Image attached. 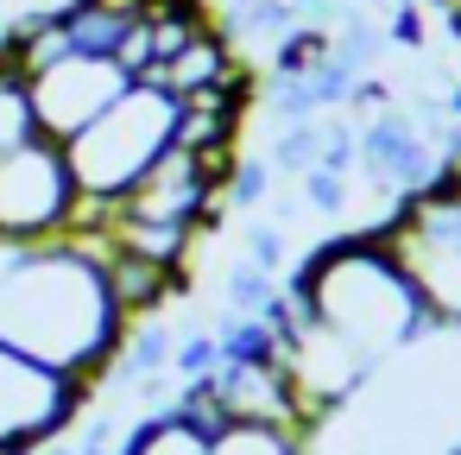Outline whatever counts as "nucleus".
<instances>
[{"instance_id":"obj_17","label":"nucleus","mask_w":461,"mask_h":455,"mask_svg":"<svg viewBox=\"0 0 461 455\" xmlns=\"http://www.w3.org/2000/svg\"><path fill=\"white\" fill-rule=\"evenodd\" d=\"M39 455H77V442H64V436H58V442H45Z\"/></svg>"},{"instance_id":"obj_8","label":"nucleus","mask_w":461,"mask_h":455,"mask_svg":"<svg viewBox=\"0 0 461 455\" xmlns=\"http://www.w3.org/2000/svg\"><path fill=\"white\" fill-rule=\"evenodd\" d=\"M278 367H285V379H291V392H297V405H303L310 423L348 411V405L366 392V379L379 373L360 348H348L341 335H329V329L310 323V316H297V329L278 341Z\"/></svg>"},{"instance_id":"obj_15","label":"nucleus","mask_w":461,"mask_h":455,"mask_svg":"<svg viewBox=\"0 0 461 455\" xmlns=\"http://www.w3.org/2000/svg\"><path fill=\"white\" fill-rule=\"evenodd\" d=\"M215 367H221V341H215V335H184L177 354H171V373H177V379H203V373H215Z\"/></svg>"},{"instance_id":"obj_5","label":"nucleus","mask_w":461,"mask_h":455,"mask_svg":"<svg viewBox=\"0 0 461 455\" xmlns=\"http://www.w3.org/2000/svg\"><path fill=\"white\" fill-rule=\"evenodd\" d=\"M83 215V190L58 140H26L0 152V241H58Z\"/></svg>"},{"instance_id":"obj_6","label":"nucleus","mask_w":461,"mask_h":455,"mask_svg":"<svg viewBox=\"0 0 461 455\" xmlns=\"http://www.w3.org/2000/svg\"><path fill=\"white\" fill-rule=\"evenodd\" d=\"M83 405H89L83 379L0 341V455H32V449L58 442Z\"/></svg>"},{"instance_id":"obj_3","label":"nucleus","mask_w":461,"mask_h":455,"mask_svg":"<svg viewBox=\"0 0 461 455\" xmlns=\"http://www.w3.org/2000/svg\"><path fill=\"white\" fill-rule=\"evenodd\" d=\"M177 114H184V102H177L165 83H133L114 108H102V114L64 146L83 203L114 209V203L177 146Z\"/></svg>"},{"instance_id":"obj_9","label":"nucleus","mask_w":461,"mask_h":455,"mask_svg":"<svg viewBox=\"0 0 461 455\" xmlns=\"http://www.w3.org/2000/svg\"><path fill=\"white\" fill-rule=\"evenodd\" d=\"M102 272H108V291H114V304H121V316H127V323H140V316L165 310V304L184 291V272H177V266L146 259V253H127V247H114V241H108Z\"/></svg>"},{"instance_id":"obj_4","label":"nucleus","mask_w":461,"mask_h":455,"mask_svg":"<svg viewBox=\"0 0 461 455\" xmlns=\"http://www.w3.org/2000/svg\"><path fill=\"white\" fill-rule=\"evenodd\" d=\"M373 234L411 278L429 329L461 335V184H455V171H442L429 190L404 196Z\"/></svg>"},{"instance_id":"obj_1","label":"nucleus","mask_w":461,"mask_h":455,"mask_svg":"<svg viewBox=\"0 0 461 455\" xmlns=\"http://www.w3.org/2000/svg\"><path fill=\"white\" fill-rule=\"evenodd\" d=\"M108 209L83 203L58 241H0V341L95 386L127 335L108 291Z\"/></svg>"},{"instance_id":"obj_12","label":"nucleus","mask_w":461,"mask_h":455,"mask_svg":"<svg viewBox=\"0 0 461 455\" xmlns=\"http://www.w3.org/2000/svg\"><path fill=\"white\" fill-rule=\"evenodd\" d=\"M209 455H310V442L297 430H278V423L228 417L221 430H209Z\"/></svg>"},{"instance_id":"obj_2","label":"nucleus","mask_w":461,"mask_h":455,"mask_svg":"<svg viewBox=\"0 0 461 455\" xmlns=\"http://www.w3.org/2000/svg\"><path fill=\"white\" fill-rule=\"evenodd\" d=\"M285 291L303 304L310 323H322L329 335H341L348 348H360L373 367H385V360L411 354L417 341L442 335V329H429L411 278L398 272V259L385 253L379 234H348V241L316 247L291 272Z\"/></svg>"},{"instance_id":"obj_10","label":"nucleus","mask_w":461,"mask_h":455,"mask_svg":"<svg viewBox=\"0 0 461 455\" xmlns=\"http://www.w3.org/2000/svg\"><path fill=\"white\" fill-rule=\"evenodd\" d=\"M234 77H240V64H234V39H228L221 26H209V32L190 39V45H184L152 83H165V89L184 102V96H196V89H221V83H234Z\"/></svg>"},{"instance_id":"obj_7","label":"nucleus","mask_w":461,"mask_h":455,"mask_svg":"<svg viewBox=\"0 0 461 455\" xmlns=\"http://www.w3.org/2000/svg\"><path fill=\"white\" fill-rule=\"evenodd\" d=\"M127 89H133V77H127L121 58H108V51H64V58H51L45 70L26 77L32 127H39V140L70 146V140H77L102 108H114Z\"/></svg>"},{"instance_id":"obj_19","label":"nucleus","mask_w":461,"mask_h":455,"mask_svg":"<svg viewBox=\"0 0 461 455\" xmlns=\"http://www.w3.org/2000/svg\"><path fill=\"white\" fill-rule=\"evenodd\" d=\"M448 171H455V184H461V165H448Z\"/></svg>"},{"instance_id":"obj_18","label":"nucleus","mask_w":461,"mask_h":455,"mask_svg":"<svg viewBox=\"0 0 461 455\" xmlns=\"http://www.w3.org/2000/svg\"><path fill=\"white\" fill-rule=\"evenodd\" d=\"M404 455H461V442H448V449H404Z\"/></svg>"},{"instance_id":"obj_14","label":"nucleus","mask_w":461,"mask_h":455,"mask_svg":"<svg viewBox=\"0 0 461 455\" xmlns=\"http://www.w3.org/2000/svg\"><path fill=\"white\" fill-rule=\"evenodd\" d=\"M272 297H278V285H272V272H266V266L240 259V266L228 272V304H234V316H259Z\"/></svg>"},{"instance_id":"obj_11","label":"nucleus","mask_w":461,"mask_h":455,"mask_svg":"<svg viewBox=\"0 0 461 455\" xmlns=\"http://www.w3.org/2000/svg\"><path fill=\"white\" fill-rule=\"evenodd\" d=\"M121 455H209V430H203L196 417H184L177 405H171V411H146V417L127 430Z\"/></svg>"},{"instance_id":"obj_13","label":"nucleus","mask_w":461,"mask_h":455,"mask_svg":"<svg viewBox=\"0 0 461 455\" xmlns=\"http://www.w3.org/2000/svg\"><path fill=\"white\" fill-rule=\"evenodd\" d=\"M39 127H32V102H26V77L14 64H0V152L26 146Z\"/></svg>"},{"instance_id":"obj_16","label":"nucleus","mask_w":461,"mask_h":455,"mask_svg":"<svg viewBox=\"0 0 461 455\" xmlns=\"http://www.w3.org/2000/svg\"><path fill=\"white\" fill-rule=\"evenodd\" d=\"M247 259L266 266V272H278V266H285V234H278V228H253V234H247Z\"/></svg>"}]
</instances>
